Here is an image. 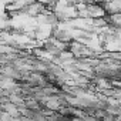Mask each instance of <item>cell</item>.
<instances>
[{"mask_svg":"<svg viewBox=\"0 0 121 121\" xmlns=\"http://www.w3.org/2000/svg\"><path fill=\"white\" fill-rule=\"evenodd\" d=\"M86 10H87L88 16H90V19H98V17L107 16L105 12H104V9H103V6H100V4L87 3V4H86Z\"/></svg>","mask_w":121,"mask_h":121,"instance_id":"1","label":"cell"}]
</instances>
